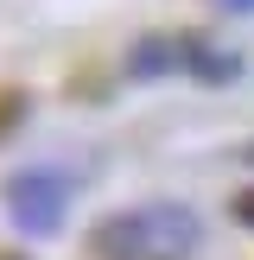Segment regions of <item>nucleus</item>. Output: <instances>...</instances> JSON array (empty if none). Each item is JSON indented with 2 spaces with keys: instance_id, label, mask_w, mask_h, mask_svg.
Segmentation results:
<instances>
[{
  "instance_id": "f257e3e1",
  "label": "nucleus",
  "mask_w": 254,
  "mask_h": 260,
  "mask_svg": "<svg viewBox=\"0 0 254 260\" xmlns=\"http://www.w3.org/2000/svg\"><path fill=\"white\" fill-rule=\"evenodd\" d=\"M197 241H203V222L190 203H134L89 229L96 260H184L197 254Z\"/></svg>"
},
{
  "instance_id": "f03ea898",
  "label": "nucleus",
  "mask_w": 254,
  "mask_h": 260,
  "mask_svg": "<svg viewBox=\"0 0 254 260\" xmlns=\"http://www.w3.org/2000/svg\"><path fill=\"white\" fill-rule=\"evenodd\" d=\"M70 197H76V178L64 172V165H19V172H7V184H0L7 222L19 229V235H57Z\"/></svg>"
},
{
  "instance_id": "7ed1b4c3",
  "label": "nucleus",
  "mask_w": 254,
  "mask_h": 260,
  "mask_svg": "<svg viewBox=\"0 0 254 260\" xmlns=\"http://www.w3.org/2000/svg\"><path fill=\"white\" fill-rule=\"evenodd\" d=\"M235 70H241L235 51H216L210 38H197V32L140 38L134 57H127V76H197V83H229Z\"/></svg>"
},
{
  "instance_id": "20e7f679",
  "label": "nucleus",
  "mask_w": 254,
  "mask_h": 260,
  "mask_svg": "<svg viewBox=\"0 0 254 260\" xmlns=\"http://www.w3.org/2000/svg\"><path fill=\"white\" fill-rule=\"evenodd\" d=\"M235 222L254 229V190H241V197H235Z\"/></svg>"
},
{
  "instance_id": "39448f33",
  "label": "nucleus",
  "mask_w": 254,
  "mask_h": 260,
  "mask_svg": "<svg viewBox=\"0 0 254 260\" xmlns=\"http://www.w3.org/2000/svg\"><path fill=\"white\" fill-rule=\"evenodd\" d=\"M216 7H229V13H254V0H216Z\"/></svg>"
},
{
  "instance_id": "423d86ee",
  "label": "nucleus",
  "mask_w": 254,
  "mask_h": 260,
  "mask_svg": "<svg viewBox=\"0 0 254 260\" xmlns=\"http://www.w3.org/2000/svg\"><path fill=\"white\" fill-rule=\"evenodd\" d=\"M248 159H254V146H248Z\"/></svg>"
}]
</instances>
